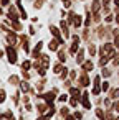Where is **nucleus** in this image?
<instances>
[{"label": "nucleus", "mask_w": 119, "mask_h": 120, "mask_svg": "<svg viewBox=\"0 0 119 120\" xmlns=\"http://www.w3.org/2000/svg\"><path fill=\"white\" fill-rule=\"evenodd\" d=\"M114 4H116V7H119V0H114Z\"/></svg>", "instance_id": "obj_35"}, {"label": "nucleus", "mask_w": 119, "mask_h": 120, "mask_svg": "<svg viewBox=\"0 0 119 120\" xmlns=\"http://www.w3.org/2000/svg\"><path fill=\"white\" fill-rule=\"evenodd\" d=\"M58 56H60V61H65V59H66V56H65V53H63V51H60V54H58Z\"/></svg>", "instance_id": "obj_26"}, {"label": "nucleus", "mask_w": 119, "mask_h": 120, "mask_svg": "<svg viewBox=\"0 0 119 120\" xmlns=\"http://www.w3.org/2000/svg\"><path fill=\"white\" fill-rule=\"evenodd\" d=\"M7 53H8V61L13 64V63H17V51L12 48V46H8L7 48Z\"/></svg>", "instance_id": "obj_3"}, {"label": "nucleus", "mask_w": 119, "mask_h": 120, "mask_svg": "<svg viewBox=\"0 0 119 120\" xmlns=\"http://www.w3.org/2000/svg\"><path fill=\"white\" fill-rule=\"evenodd\" d=\"M61 71H63V66L61 64H56L55 66V72H61Z\"/></svg>", "instance_id": "obj_23"}, {"label": "nucleus", "mask_w": 119, "mask_h": 120, "mask_svg": "<svg viewBox=\"0 0 119 120\" xmlns=\"http://www.w3.org/2000/svg\"><path fill=\"white\" fill-rule=\"evenodd\" d=\"M73 40H74V41H73V45H71V53H76V49H78V45H79V38H78V36H74Z\"/></svg>", "instance_id": "obj_7"}, {"label": "nucleus", "mask_w": 119, "mask_h": 120, "mask_svg": "<svg viewBox=\"0 0 119 120\" xmlns=\"http://www.w3.org/2000/svg\"><path fill=\"white\" fill-rule=\"evenodd\" d=\"M112 51H114L112 45H103V46H101V54H103V56H104V54H107V56H112V54H114Z\"/></svg>", "instance_id": "obj_1"}, {"label": "nucleus", "mask_w": 119, "mask_h": 120, "mask_svg": "<svg viewBox=\"0 0 119 120\" xmlns=\"http://www.w3.org/2000/svg\"><path fill=\"white\" fill-rule=\"evenodd\" d=\"M94 51H96V48H94V45H89V53H91V56H93V54H96Z\"/></svg>", "instance_id": "obj_24"}, {"label": "nucleus", "mask_w": 119, "mask_h": 120, "mask_svg": "<svg viewBox=\"0 0 119 120\" xmlns=\"http://www.w3.org/2000/svg\"><path fill=\"white\" fill-rule=\"evenodd\" d=\"M30 66H32V64H30L28 61H25V63L22 64V69H23V71H28V69H30Z\"/></svg>", "instance_id": "obj_19"}, {"label": "nucleus", "mask_w": 119, "mask_h": 120, "mask_svg": "<svg viewBox=\"0 0 119 120\" xmlns=\"http://www.w3.org/2000/svg\"><path fill=\"white\" fill-rule=\"evenodd\" d=\"M58 45H60V40H56V41H51V43L48 45V48H50L51 51H55V49L58 48Z\"/></svg>", "instance_id": "obj_13"}, {"label": "nucleus", "mask_w": 119, "mask_h": 120, "mask_svg": "<svg viewBox=\"0 0 119 120\" xmlns=\"http://www.w3.org/2000/svg\"><path fill=\"white\" fill-rule=\"evenodd\" d=\"M93 68H94V66H93L91 61H86V63H84V69H86V71H91Z\"/></svg>", "instance_id": "obj_17"}, {"label": "nucleus", "mask_w": 119, "mask_h": 120, "mask_svg": "<svg viewBox=\"0 0 119 120\" xmlns=\"http://www.w3.org/2000/svg\"><path fill=\"white\" fill-rule=\"evenodd\" d=\"M99 7H101V4L98 2V0H94V2H93V13H98L99 12Z\"/></svg>", "instance_id": "obj_12"}, {"label": "nucleus", "mask_w": 119, "mask_h": 120, "mask_svg": "<svg viewBox=\"0 0 119 120\" xmlns=\"http://www.w3.org/2000/svg\"><path fill=\"white\" fill-rule=\"evenodd\" d=\"M111 95H112V97H114V99H116V97H119V89H114V90H112V94H111Z\"/></svg>", "instance_id": "obj_25"}, {"label": "nucleus", "mask_w": 119, "mask_h": 120, "mask_svg": "<svg viewBox=\"0 0 119 120\" xmlns=\"http://www.w3.org/2000/svg\"><path fill=\"white\" fill-rule=\"evenodd\" d=\"M79 82H81V86H88V84H89V79H88V76H86V74H83Z\"/></svg>", "instance_id": "obj_15"}, {"label": "nucleus", "mask_w": 119, "mask_h": 120, "mask_svg": "<svg viewBox=\"0 0 119 120\" xmlns=\"http://www.w3.org/2000/svg\"><path fill=\"white\" fill-rule=\"evenodd\" d=\"M50 31H51V35H55V36H56V40H60V43H63V40L60 38V31H58L55 26H51V28H50Z\"/></svg>", "instance_id": "obj_10"}, {"label": "nucleus", "mask_w": 119, "mask_h": 120, "mask_svg": "<svg viewBox=\"0 0 119 120\" xmlns=\"http://www.w3.org/2000/svg\"><path fill=\"white\" fill-rule=\"evenodd\" d=\"M4 100H5V92L0 90V102H4Z\"/></svg>", "instance_id": "obj_27"}, {"label": "nucleus", "mask_w": 119, "mask_h": 120, "mask_svg": "<svg viewBox=\"0 0 119 120\" xmlns=\"http://www.w3.org/2000/svg\"><path fill=\"white\" fill-rule=\"evenodd\" d=\"M107 89H109V84L104 82V84H103V90H107Z\"/></svg>", "instance_id": "obj_30"}, {"label": "nucleus", "mask_w": 119, "mask_h": 120, "mask_svg": "<svg viewBox=\"0 0 119 120\" xmlns=\"http://www.w3.org/2000/svg\"><path fill=\"white\" fill-rule=\"evenodd\" d=\"M103 4H104V5H107V4H109V0H103Z\"/></svg>", "instance_id": "obj_34"}, {"label": "nucleus", "mask_w": 119, "mask_h": 120, "mask_svg": "<svg viewBox=\"0 0 119 120\" xmlns=\"http://www.w3.org/2000/svg\"><path fill=\"white\" fill-rule=\"evenodd\" d=\"M107 59H109V56H101V59H99V64H101V66H104V64L107 63Z\"/></svg>", "instance_id": "obj_18"}, {"label": "nucleus", "mask_w": 119, "mask_h": 120, "mask_svg": "<svg viewBox=\"0 0 119 120\" xmlns=\"http://www.w3.org/2000/svg\"><path fill=\"white\" fill-rule=\"evenodd\" d=\"M81 117H83V115H81V113H79V112H76V113H74V118H78V120H79V118H81Z\"/></svg>", "instance_id": "obj_31"}, {"label": "nucleus", "mask_w": 119, "mask_h": 120, "mask_svg": "<svg viewBox=\"0 0 119 120\" xmlns=\"http://www.w3.org/2000/svg\"><path fill=\"white\" fill-rule=\"evenodd\" d=\"M17 7H18V10H20V17L22 18H27V13H25V8H23V5H22V2L18 0L17 2Z\"/></svg>", "instance_id": "obj_6"}, {"label": "nucleus", "mask_w": 119, "mask_h": 120, "mask_svg": "<svg viewBox=\"0 0 119 120\" xmlns=\"http://www.w3.org/2000/svg\"><path fill=\"white\" fill-rule=\"evenodd\" d=\"M114 110H117V112H119V102H116V104H114Z\"/></svg>", "instance_id": "obj_32"}, {"label": "nucleus", "mask_w": 119, "mask_h": 120, "mask_svg": "<svg viewBox=\"0 0 119 120\" xmlns=\"http://www.w3.org/2000/svg\"><path fill=\"white\" fill-rule=\"evenodd\" d=\"M76 59H78V63H83V51H79V53H78Z\"/></svg>", "instance_id": "obj_22"}, {"label": "nucleus", "mask_w": 119, "mask_h": 120, "mask_svg": "<svg viewBox=\"0 0 119 120\" xmlns=\"http://www.w3.org/2000/svg\"><path fill=\"white\" fill-rule=\"evenodd\" d=\"M8 18H10L12 22H17V12H15V8H13V7H10V8H8Z\"/></svg>", "instance_id": "obj_5"}, {"label": "nucleus", "mask_w": 119, "mask_h": 120, "mask_svg": "<svg viewBox=\"0 0 119 120\" xmlns=\"http://www.w3.org/2000/svg\"><path fill=\"white\" fill-rule=\"evenodd\" d=\"M88 97H89V95H88V92H84V94H83V105H84L86 109H89V107H91V104H89V99H88Z\"/></svg>", "instance_id": "obj_9"}, {"label": "nucleus", "mask_w": 119, "mask_h": 120, "mask_svg": "<svg viewBox=\"0 0 119 120\" xmlns=\"http://www.w3.org/2000/svg\"><path fill=\"white\" fill-rule=\"evenodd\" d=\"M116 20H117V23H119V13H117V15H116Z\"/></svg>", "instance_id": "obj_37"}, {"label": "nucleus", "mask_w": 119, "mask_h": 120, "mask_svg": "<svg viewBox=\"0 0 119 120\" xmlns=\"http://www.w3.org/2000/svg\"><path fill=\"white\" fill-rule=\"evenodd\" d=\"M38 120H50L48 117H43V118H38Z\"/></svg>", "instance_id": "obj_36"}, {"label": "nucleus", "mask_w": 119, "mask_h": 120, "mask_svg": "<svg viewBox=\"0 0 119 120\" xmlns=\"http://www.w3.org/2000/svg\"><path fill=\"white\" fill-rule=\"evenodd\" d=\"M0 15H2V10H0Z\"/></svg>", "instance_id": "obj_39"}, {"label": "nucleus", "mask_w": 119, "mask_h": 120, "mask_svg": "<svg viewBox=\"0 0 119 120\" xmlns=\"http://www.w3.org/2000/svg\"><path fill=\"white\" fill-rule=\"evenodd\" d=\"M117 120H119V118H117Z\"/></svg>", "instance_id": "obj_40"}, {"label": "nucleus", "mask_w": 119, "mask_h": 120, "mask_svg": "<svg viewBox=\"0 0 119 120\" xmlns=\"http://www.w3.org/2000/svg\"><path fill=\"white\" fill-rule=\"evenodd\" d=\"M7 40H8V43H10V45H15V43H17V35L10 33V35L7 36Z\"/></svg>", "instance_id": "obj_11"}, {"label": "nucleus", "mask_w": 119, "mask_h": 120, "mask_svg": "<svg viewBox=\"0 0 119 120\" xmlns=\"http://www.w3.org/2000/svg\"><path fill=\"white\" fill-rule=\"evenodd\" d=\"M99 79H101L99 76H96V77H94V87H93V94H94V95H98V94H99Z\"/></svg>", "instance_id": "obj_4"}, {"label": "nucleus", "mask_w": 119, "mask_h": 120, "mask_svg": "<svg viewBox=\"0 0 119 120\" xmlns=\"http://www.w3.org/2000/svg\"><path fill=\"white\" fill-rule=\"evenodd\" d=\"M0 120H13V115L10 112H7V113H4L2 117H0Z\"/></svg>", "instance_id": "obj_14"}, {"label": "nucleus", "mask_w": 119, "mask_h": 120, "mask_svg": "<svg viewBox=\"0 0 119 120\" xmlns=\"http://www.w3.org/2000/svg\"><path fill=\"white\" fill-rule=\"evenodd\" d=\"M20 87H22L23 92H28V90H30V86H28L27 82H20Z\"/></svg>", "instance_id": "obj_16"}, {"label": "nucleus", "mask_w": 119, "mask_h": 120, "mask_svg": "<svg viewBox=\"0 0 119 120\" xmlns=\"http://www.w3.org/2000/svg\"><path fill=\"white\" fill-rule=\"evenodd\" d=\"M71 95L76 97V99H79V90L78 89H71Z\"/></svg>", "instance_id": "obj_20"}, {"label": "nucleus", "mask_w": 119, "mask_h": 120, "mask_svg": "<svg viewBox=\"0 0 119 120\" xmlns=\"http://www.w3.org/2000/svg\"><path fill=\"white\" fill-rule=\"evenodd\" d=\"M0 2H2V4H4V5H7V4H8V2H10V0H0Z\"/></svg>", "instance_id": "obj_33"}, {"label": "nucleus", "mask_w": 119, "mask_h": 120, "mask_svg": "<svg viewBox=\"0 0 119 120\" xmlns=\"http://www.w3.org/2000/svg\"><path fill=\"white\" fill-rule=\"evenodd\" d=\"M63 4H65V7H66V8L71 5V2H70V0H63Z\"/></svg>", "instance_id": "obj_28"}, {"label": "nucleus", "mask_w": 119, "mask_h": 120, "mask_svg": "<svg viewBox=\"0 0 119 120\" xmlns=\"http://www.w3.org/2000/svg\"><path fill=\"white\" fill-rule=\"evenodd\" d=\"M96 115H98L101 120H104V113H103V110H99V109H98V110H96Z\"/></svg>", "instance_id": "obj_21"}, {"label": "nucleus", "mask_w": 119, "mask_h": 120, "mask_svg": "<svg viewBox=\"0 0 119 120\" xmlns=\"http://www.w3.org/2000/svg\"><path fill=\"white\" fill-rule=\"evenodd\" d=\"M66 120H74V117H68V118H66Z\"/></svg>", "instance_id": "obj_38"}, {"label": "nucleus", "mask_w": 119, "mask_h": 120, "mask_svg": "<svg viewBox=\"0 0 119 120\" xmlns=\"http://www.w3.org/2000/svg\"><path fill=\"white\" fill-rule=\"evenodd\" d=\"M55 95H56V89H53V92H48V94H43L41 97L46 100V104L48 105H51L53 104V100H55Z\"/></svg>", "instance_id": "obj_2"}, {"label": "nucleus", "mask_w": 119, "mask_h": 120, "mask_svg": "<svg viewBox=\"0 0 119 120\" xmlns=\"http://www.w3.org/2000/svg\"><path fill=\"white\" fill-rule=\"evenodd\" d=\"M41 46H43V43H38V45L35 46V49H33V56H35V58H40V51H41Z\"/></svg>", "instance_id": "obj_8"}, {"label": "nucleus", "mask_w": 119, "mask_h": 120, "mask_svg": "<svg viewBox=\"0 0 119 120\" xmlns=\"http://www.w3.org/2000/svg\"><path fill=\"white\" fill-rule=\"evenodd\" d=\"M109 74H111V72H109L107 69H104V68H103V76H109Z\"/></svg>", "instance_id": "obj_29"}]
</instances>
